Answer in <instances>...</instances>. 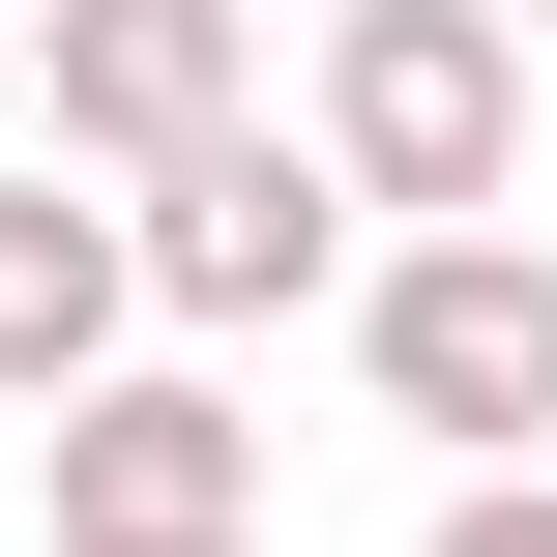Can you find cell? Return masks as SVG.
Returning <instances> with one entry per match:
<instances>
[{
	"instance_id": "52a82bcc",
	"label": "cell",
	"mask_w": 557,
	"mask_h": 557,
	"mask_svg": "<svg viewBox=\"0 0 557 557\" xmlns=\"http://www.w3.org/2000/svg\"><path fill=\"white\" fill-rule=\"evenodd\" d=\"M411 557H557V441H529V470H441V529H411Z\"/></svg>"
},
{
	"instance_id": "8992f818",
	"label": "cell",
	"mask_w": 557,
	"mask_h": 557,
	"mask_svg": "<svg viewBox=\"0 0 557 557\" xmlns=\"http://www.w3.org/2000/svg\"><path fill=\"white\" fill-rule=\"evenodd\" d=\"M88 352H147V235L88 147H0V411H59Z\"/></svg>"
},
{
	"instance_id": "5b68a950",
	"label": "cell",
	"mask_w": 557,
	"mask_h": 557,
	"mask_svg": "<svg viewBox=\"0 0 557 557\" xmlns=\"http://www.w3.org/2000/svg\"><path fill=\"white\" fill-rule=\"evenodd\" d=\"M0 29H29V147H88V176H147L176 117L264 88V0H0Z\"/></svg>"
},
{
	"instance_id": "ba28073f",
	"label": "cell",
	"mask_w": 557,
	"mask_h": 557,
	"mask_svg": "<svg viewBox=\"0 0 557 557\" xmlns=\"http://www.w3.org/2000/svg\"><path fill=\"white\" fill-rule=\"evenodd\" d=\"M59 557H264V529H59Z\"/></svg>"
},
{
	"instance_id": "7a4b0ae2",
	"label": "cell",
	"mask_w": 557,
	"mask_h": 557,
	"mask_svg": "<svg viewBox=\"0 0 557 557\" xmlns=\"http://www.w3.org/2000/svg\"><path fill=\"white\" fill-rule=\"evenodd\" d=\"M117 235H147V323H176V352H264V323H323V294H352V235H382V206L323 176V117H264V88H235V117H176V147L117 176Z\"/></svg>"
},
{
	"instance_id": "9c48e42d",
	"label": "cell",
	"mask_w": 557,
	"mask_h": 557,
	"mask_svg": "<svg viewBox=\"0 0 557 557\" xmlns=\"http://www.w3.org/2000/svg\"><path fill=\"white\" fill-rule=\"evenodd\" d=\"M0 147H29V29H0Z\"/></svg>"
},
{
	"instance_id": "3957f363",
	"label": "cell",
	"mask_w": 557,
	"mask_h": 557,
	"mask_svg": "<svg viewBox=\"0 0 557 557\" xmlns=\"http://www.w3.org/2000/svg\"><path fill=\"white\" fill-rule=\"evenodd\" d=\"M294 117H323V176H352L382 235H411V206H529V29H499V0H323Z\"/></svg>"
},
{
	"instance_id": "6da1fadb",
	"label": "cell",
	"mask_w": 557,
	"mask_h": 557,
	"mask_svg": "<svg viewBox=\"0 0 557 557\" xmlns=\"http://www.w3.org/2000/svg\"><path fill=\"white\" fill-rule=\"evenodd\" d=\"M352 382H382L441 470H529V441H557V235H529V206L352 235Z\"/></svg>"
},
{
	"instance_id": "277c9868",
	"label": "cell",
	"mask_w": 557,
	"mask_h": 557,
	"mask_svg": "<svg viewBox=\"0 0 557 557\" xmlns=\"http://www.w3.org/2000/svg\"><path fill=\"white\" fill-rule=\"evenodd\" d=\"M29 441H59V529H264V411L206 352H88Z\"/></svg>"
},
{
	"instance_id": "30bf717a",
	"label": "cell",
	"mask_w": 557,
	"mask_h": 557,
	"mask_svg": "<svg viewBox=\"0 0 557 557\" xmlns=\"http://www.w3.org/2000/svg\"><path fill=\"white\" fill-rule=\"evenodd\" d=\"M499 29H557V0H499Z\"/></svg>"
}]
</instances>
